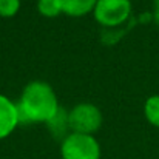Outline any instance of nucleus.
<instances>
[{"label":"nucleus","instance_id":"f257e3e1","mask_svg":"<svg viewBox=\"0 0 159 159\" xmlns=\"http://www.w3.org/2000/svg\"><path fill=\"white\" fill-rule=\"evenodd\" d=\"M17 105L20 124H48L60 110L53 87L47 82H30Z\"/></svg>","mask_w":159,"mask_h":159},{"label":"nucleus","instance_id":"f03ea898","mask_svg":"<svg viewBox=\"0 0 159 159\" xmlns=\"http://www.w3.org/2000/svg\"><path fill=\"white\" fill-rule=\"evenodd\" d=\"M62 159H101V145L93 134L70 133L60 142Z\"/></svg>","mask_w":159,"mask_h":159},{"label":"nucleus","instance_id":"7ed1b4c3","mask_svg":"<svg viewBox=\"0 0 159 159\" xmlns=\"http://www.w3.org/2000/svg\"><path fill=\"white\" fill-rule=\"evenodd\" d=\"M68 122L71 133L93 134L102 125V113L96 105L82 102L68 111Z\"/></svg>","mask_w":159,"mask_h":159},{"label":"nucleus","instance_id":"20e7f679","mask_svg":"<svg viewBox=\"0 0 159 159\" xmlns=\"http://www.w3.org/2000/svg\"><path fill=\"white\" fill-rule=\"evenodd\" d=\"M94 19L105 28H117L131 16L130 0H99L93 9Z\"/></svg>","mask_w":159,"mask_h":159},{"label":"nucleus","instance_id":"39448f33","mask_svg":"<svg viewBox=\"0 0 159 159\" xmlns=\"http://www.w3.org/2000/svg\"><path fill=\"white\" fill-rule=\"evenodd\" d=\"M20 124L17 105L8 99L6 96L0 94V139L8 138Z\"/></svg>","mask_w":159,"mask_h":159},{"label":"nucleus","instance_id":"423d86ee","mask_svg":"<svg viewBox=\"0 0 159 159\" xmlns=\"http://www.w3.org/2000/svg\"><path fill=\"white\" fill-rule=\"evenodd\" d=\"M99 0H59L63 14L71 17H82L91 12Z\"/></svg>","mask_w":159,"mask_h":159},{"label":"nucleus","instance_id":"0eeeda50","mask_svg":"<svg viewBox=\"0 0 159 159\" xmlns=\"http://www.w3.org/2000/svg\"><path fill=\"white\" fill-rule=\"evenodd\" d=\"M47 127H48L50 133L53 134L54 138L63 141V139L71 133V130H70V122H68V111H65L63 108H60V110L57 111V114L47 124Z\"/></svg>","mask_w":159,"mask_h":159},{"label":"nucleus","instance_id":"6e6552de","mask_svg":"<svg viewBox=\"0 0 159 159\" xmlns=\"http://www.w3.org/2000/svg\"><path fill=\"white\" fill-rule=\"evenodd\" d=\"M144 114H145V119H147L153 127H159V94L150 96V98L145 101Z\"/></svg>","mask_w":159,"mask_h":159},{"label":"nucleus","instance_id":"1a4fd4ad","mask_svg":"<svg viewBox=\"0 0 159 159\" xmlns=\"http://www.w3.org/2000/svg\"><path fill=\"white\" fill-rule=\"evenodd\" d=\"M37 9L43 17H51V19L57 17L59 14H62L59 0H39L37 2Z\"/></svg>","mask_w":159,"mask_h":159},{"label":"nucleus","instance_id":"9d476101","mask_svg":"<svg viewBox=\"0 0 159 159\" xmlns=\"http://www.w3.org/2000/svg\"><path fill=\"white\" fill-rule=\"evenodd\" d=\"M20 9V0H0V17H14Z\"/></svg>","mask_w":159,"mask_h":159},{"label":"nucleus","instance_id":"9b49d317","mask_svg":"<svg viewBox=\"0 0 159 159\" xmlns=\"http://www.w3.org/2000/svg\"><path fill=\"white\" fill-rule=\"evenodd\" d=\"M153 19L159 25V0H155V3H153Z\"/></svg>","mask_w":159,"mask_h":159}]
</instances>
